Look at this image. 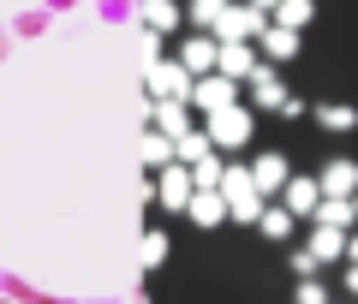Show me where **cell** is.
I'll return each mask as SVG.
<instances>
[{
    "label": "cell",
    "instance_id": "1",
    "mask_svg": "<svg viewBox=\"0 0 358 304\" xmlns=\"http://www.w3.org/2000/svg\"><path fill=\"white\" fill-rule=\"evenodd\" d=\"M221 197H227V209H233V221H263V185H257V173L251 167H227V179H221Z\"/></svg>",
    "mask_w": 358,
    "mask_h": 304
},
{
    "label": "cell",
    "instance_id": "2",
    "mask_svg": "<svg viewBox=\"0 0 358 304\" xmlns=\"http://www.w3.org/2000/svg\"><path fill=\"white\" fill-rule=\"evenodd\" d=\"M263 6H251V0H245V6H227V13H221V24H215V42H251V36H263Z\"/></svg>",
    "mask_w": 358,
    "mask_h": 304
},
{
    "label": "cell",
    "instance_id": "3",
    "mask_svg": "<svg viewBox=\"0 0 358 304\" xmlns=\"http://www.w3.org/2000/svg\"><path fill=\"white\" fill-rule=\"evenodd\" d=\"M192 101L203 108V114H221V108H233V101H239V78L203 72V78H197V89H192Z\"/></svg>",
    "mask_w": 358,
    "mask_h": 304
},
{
    "label": "cell",
    "instance_id": "4",
    "mask_svg": "<svg viewBox=\"0 0 358 304\" xmlns=\"http://www.w3.org/2000/svg\"><path fill=\"white\" fill-rule=\"evenodd\" d=\"M209 138H215L221 150H239V143H251V114H245L239 101H233V108H221V114H209Z\"/></svg>",
    "mask_w": 358,
    "mask_h": 304
},
{
    "label": "cell",
    "instance_id": "5",
    "mask_svg": "<svg viewBox=\"0 0 358 304\" xmlns=\"http://www.w3.org/2000/svg\"><path fill=\"white\" fill-rule=\"evenodd\" d=\"M150 89H155L162 101H192L197 72H185V66H150Z\"/></svg>",
    "mask_w": 358,
    "mask_h": 304
},
{
    "label": "cell",
    "instance_id": "6",
    "mask_svg": "<svg viewBox=\"0 0 358 304\" xmlns=\"http://www.w3.org/2000/svg\"><path fill=\"white\" fill-rule=\"evenodd\" d=\"M317 179H322V197H358V161H346V155L329 161Z\"/></svg>",
    "mask_w": 358,
    "mask_h": 304
},
{
    "label": "cell",
    "instance_id": "7",
    "mask_svg": "<svg viewBox=\"0 0 358 304\" xmlns=\"http://www.w3.org/2000/svg\"><path fill=\"white\" fill-rule=\"evenodd\" d=\"M281 203L293 209V215H317V209H322V179H287Z\"/></svg>",
    "mask_w": 358,
    "mask_h": 304
},
{
    "label": "cell",
    "instance_id": "8",
    "mask_svg": "<svg viewBox=\"0 0 358 304\" xmlns=\"http://www.w3.org/2000/svg\"><path fill=\"white\" fill-rule=\"evenodd\" d=\"M179 66L197 72V78L215 72V66H221V42H215V36H192V42H185V54H179Z\"/></svg>",
    "mask_w": 358,
    "mask_h": 304
},
{
    "label": "cell",
    "instance_id": "9",
    "mask_svg": "<svg viewBox=\"0 0 358 304\" xmlns=\"http://www.w3.org/2000/svg\"><path fill=\"white\" fill-rule=\"evenodd\" d=\"M192 197H197V173H185V167H167V179H162V203H167V209H185Z\"/></svg>",
    "mask_w": 358,
    "mask_h": 304
},
{
    "label": "cell",
    "instance_id": "10",
    "mask_svg": "<svg viewBox=\"0 0 358 304\" xmlns=\"http://www.w3.org/2000/svg\"><path fill=\"white\" fill-rule=\"evenodd\" d=\"M215 72H227V78H257L251 42H221V66H215Z\"/></svg>",
    "mask_w": 358,
    "mask_h": 304
},
{
    "label": "cell",
    "instance_id": "11",
    "mask_svg": "<svg viewBox=\"0 0 358 304\" xmlns=\"http://www.w3.org/2000/svg\"><path fill=\"white\" fill-rule=\"evenodd\" d=\"M346 245H352V233H346V227H322V221H317V233H310V251H317L322 263H341Z\"/></svg>",
    "mask_w": 358,
    "mask_h": 304
},
{
    "label": "cell",
    "instance_id": "12",
    "mask_svg": "<svg viewBox=\"0 0 358 304\" xmlns=\"http://www.w3.org/2000/svg\"><path fill=\"white\" fill-rule=\"evenodd\" d=\"M251 96H257V108H275V114H281L287 101H293V96L281 89V78L268 72V66H257V78H251Z\"/></svg>",
    "mask_w": 358,
    "mask_h": 304
},
{
    "label": "cell",
    "instance_id": "13",
    "mask_svg": "<svg viewBox=\"0 0 358 304\" xmlns=\"http://www.w3.org/2000/svg\"><path fill=\"white\" fill-rule=\"evenodd\" d=\"M185 209H192V221H197V227H215L221 215H233V209H227V197H221V191H197V197L185 203Z\"/></svg>",
    "mask_w": 358,
    "mask_h": 304
},
{
    "label": "cell",
    "instance_id": "14",
    "mask_svg": "<svg viewBox=\"0 0 358 304\" xmlns=\"http://www.w3.org/2000/svg\"><path fill=\"white\" fill-rule=\"evenodd\" d=\"M257 42H263L268 60H293V54H299V30H287V24H268Z\"/></svg>",
    "mask_w": 358,
    "mask_h": 304
},
{
    "label": "cell",
    "instance_id": "15",
    "mask_svg": "<svg viewBox=\"0 0 358 304\" xmlns=\"http://www.w3.org/2000/svg\"><path fill=\"white\" fill-rule=\"evenodd\" d=\"M251 173H257V185H263V197H268V191H287V179H293L281 155H257V161H251Z\"/></svg>",
    "mask_w": 358,
    "mask_h": 304
},
{
    "label": "cell",
    "instance_id": "16",
    "mask_svg": "<svg viewBox=\"0 0 358 304\" xmlns=\"http://www.w3.org/2000/svg\"><path fill=\"white\" fill-rule=\"evenodd\" d=\"M317 221H322V227H346V233H352V221H358V203H352V197H322Z\"/></svg>",
    "mask_w": 358,
    "mask_h": 304
},
{
    "label": "cell",
    "instance_id": "17",
    "mask_svg": "<svg viewBox=\"0 0 358 304\" xmlns=\"http://www.w3.org/2000/svg\"><path fill=\"white\" fill-rule=\"evenodd\" d=\"M317 126L322 131H352L358 126V108H346V101H322V108H317Z\"/></svg>",
    "mask_w": 358,
    "mask_h": 304
},
{
    "label": "cell",
    "instance_id": "18",
    "mask_svg": "<svg viewBox=\"0 0 358 304\" xmlns=\"http://www.w3.org/2000/svg\"><path fill=\"white\" fill-rule=\"evenodd\" d=\"M293 221H299V215L281 203V209H263V221H257V227H263L268 239H293Z\"/></svg>",
    "mask_w": 358,
    "mask_h": 304
},
{
    "label": "cell",
    "instance_id": "19",
    "mask_svg": "<svg viewBox=\"0 0 358 304\" xmlns=\"http://www.w3.org/2000/svg\"><path fill=\"white\" fill-rule=\"evenodd\" d=\"M310 13H317L310 0H281V6H275V24H287V30H305V24H310Z\"/></svg>",
    "mask_w": 358,
    "mask_h": 304
},
{
    "label": "cell",
    "instance_id": "20",
    "mask_svg": "<svg viewBox=\"0 0 358 304\" xmlns=\"http://www.w3.org/2000/svg\"><path fill=\"white\" fill-rule=\"evenodd\" d=\"M143 24H150V30H173L179 24V6H173V0H143Z\"/></svg>",
    "mask_w": 358,
    "mask_h": 304
},
{
    "label": "cell",
    "instance_id": "21",
    "mask_svg": "<svg viewBox=\"0 0 358 304\" xmlns=\"http://www.w3.org/2000/svg\"><path fill=\"white\" fill-rule=\"evenodd\" d=\"M173 155H179V143L167 138V131H150V138H143V161H150V167H162V161H173Z\"/></svg>",
    "mask_w": 358,
    "mask_h": 304
},
{
    "label": "cell",
    "instance_id": "22",
    "mask_svg": "<svg viewBox=\"0 0 358 304\" xmlns=\"http://www.w3.org/2000/svg\"><path fill=\"white\" fill-rule=\"evenodd\" d=\"M155 120H162V131H167L173 143L192 131V126H185V108H179V101H162V108H155Z\"/></svg>",
    "mask_w": 358,
    "mask_h": 304
},
{
    "label": "cell",
    "instance_id": "23",
    "mask_svg": "<svg viewBox=\"0 0 358 304\" xmlns=\"http://www.w3.org/2000/svg\"><path fill=\"white\" fill-rule=\"evenodd\" d=\"M221 13H227V0H192V18H197V24H209V30L221 24Z\"/></svg>",
    "mask_w": 358,
    "mask_h": 304
},
{
    "label": "cell",
    "instance_id": "24",
    "mask_svg": "<svg viewBox=\"0 0 358 304\" xmlns=\"http://www.w3.org/2000/svg\"><path fill=\"white\" fill-rule=\"evenodd\" d=\"M317 268H322V256L310 251V245H305V251H293V275H299V280H310Z\"/></svg>",
    "mask_w": 358,
    "mask_h": 304
},
{
    "label": "cell",
    "instance_id": "25",
    "mask_svg": "<svg viewBox=\"0 0 358 304\" xmlns=\"http://www.w3.org/2000/svg\"><path fill=\"white\" fill-rule=\"evenodd\" d=\"M167 256V233H143V263H162Z\"/></svg>",
    "mask_w": 358,
    "mask_h": 304
},
{
    "label": "cell",
    "instance_id": "26",
    "mask_svg": "<svg viewBox=\"0 0 358 304\" xmlns=\"http://www.w3.org/2000/svg\"><path fill=\"white\" fill-rule=\"evenodd\" d=\"M299 304H329V287L322 280H299Z\"/></svg>",
    "mask_w": 358,
    "mask_h": 304
},
{
    "label": "cell",
    "instance_id": "27",
    "mask_svg": "<svg viewBox=\"0 0 358 304\" xmlns=\"http://www.w3.org/2000/svg\"><path fill=\"white\" fill-rule=\"evenodd\" d=\"M346 292H352V298H358V263L346 268Z\"/></svg>",
    "mask_w": 358,
    "mask_h": 304
},
{
    "label": "cell",
    "instance_id": "28",
    "mask_svg": "<svg viewBox=\"0 0 358 304\" xmlns=\"http://www.w3.org/2000/svg\"><path fill=\"white\" fill-rule=\"evenodd\" d=\"M251 6H263V13H275V6H281V0H251Z\"/></svg>",
    "mask_w": 358,
    "mask_h": 304
},
{
    "label": "cell",
    "instance_id": "29",
    "mask_svg": "<svg viewBox=\"0 0 358 304\" xmlns=\"http://www.w3.org/2000/svg\"><path fill=\"white\" fill-rule=\"evenodd\" d=\"M346 256H352V263H358V233H352V245H346Z\"/></svg>",
    "mask_w": 358,
    "mask_h": 304
},
{
    "label": "cell",
    "instance_id": "30",
    "mask_svg": "<svg viewBox=\"0 0 358 304\" xmlns=\"http://www.w3.org/2000/svg\"><path fill=\"white\" fill-rule=\"evenodd\" d=\"M352 203H358V197H352Z\"/></svg>",
    "mask_w": 358,
    "mask_h": 304
}]
</instances>
